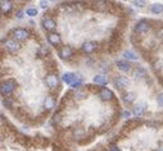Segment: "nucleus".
Returning a JSON list of instances; mask_svg holds the SVG:
<instances>
[{
    "label": "nucleus",
    "instance_id": "1",
    "mask_svg": "<svg viewBox=\"0 0 163 151\" xmlns=\"http://www.w3.org/2000/svg\"><path fill=\"white\" fill-rule=\"evenodd\" d=\"M14 89H16V81L14 80H5L0 83V93L4 96L12 93Z\"/></svg>",
    "mask_w": 163,
    "mask_h": 151
},
{
    "label": "nucleus",
    "instance_id": "2",
    "mask_svg": "<svg viewBox=\"0 0 163 151\" xmlns=\"http://www.w3.org/2000/svg\"><path fill=\"white\" fill-rule=\"evenodd\" d=\"M44 82L46 85V87L50 89V90H55V89L59 87V78H58V76L54 74V73L48 74Z\"/></svg>",
    "mask_w": 163,
    "mask_h": 151
},
{
    "label": "nucleus",
    "instance_id": "3",
    "mask_svg": "<svg viewBox=\"0 0 163 151\" xmlns=\"http://www.w3.org/2000/svg\"><path fill=\"white\" fill-rule=\"evenodd\" d=\"M58 55L60 56L62 59L69 60V59L73 58V49L71 47V46H68V45H63V46H60V49L58 50Z\"/></svg>",
    "mask_w": 163,
    "mask_h": 151
},
{
    "label": "nucleus",
    "instance_id": "4",
    "mask_svg": "<svg viewBox=\"0 0 163 151\" xmlns=\"http://www.w3.org/2000/svg\"><path fill=\"white\" fill-rule=\"evenodd\" d=\"M13 36H14V40L16 41H25L28 39V36H30V33H28V31L26 30V28H14L13 30Z\"/></svg>",
    "mask_w": 163,
    "mask_h": 151
},
{
    "label": "nucleus",
    "instance_id": "5",
    "mask_svg": "<svg viewBox=\"0 0 163 151\" xmlns=\"http://www.w3.org/2000/svg\"><path fill=\"white\" fill-rule=\"evenodd\" d=\"M146 110H148V104L144 103V101H139L135 106H134V110L132 111H134V115L140 118V117L144 115Z\"/></svg>",
    "mask_w": 163,
    "mask_h": 151
},
{
    "label": "nucleus",
    "instance_id": "6",
    "mask_svg": "<svg viewBox=\"0 0 163 151\" xmlns=\"http://www.w3.org/2000/svg\"><path fill=\"white\" fill-rule=\"evenodd\" d=\"M114 85H116L117 89L123 90V89H126V87H129V86H130V80L126 76H116Z\"/></svg>",
    "mask_w": 163,
    "mask_h": 151
},
{
    "label": "nucleus",
    "instance_id": "7",
    "mask_svg": "<svg viewBox=\"0 0 163 151\" xmlns=\"http://www.w3.org/2000/svg\"><path fill=\"white\" fill-rule=\"evenodd\" d=\"M149 30H150V26H149V22H148L146 19L139 21V22L136 23V26H135V32L136 33H140V35L146 33Z\"/></svg>",
    "mask_w": 163,
    "mask_h": 151
},
{
    "label": "nucleus",
    "instance_id": "8",
    "mask_svg": "<svg viewBox=\"0 0 163 151\" xmlns=\"http://www.w3.org/2000/svg\"><path fill=\"white\" fill-rule=\"evenodd\" d=\"M132 77L135 78V80H145V78L148 77V72L144 67H135L132 70Z\"/></svg>",
    "mask_w": 163,
    "mask_h": 151
},
{
    "label": "nucleus",
    "instance_id": "9",
    "mask_svg": "<svg viewBox=\"0 0 163 151\" xmlns=\"http://www.w3.org/2000/svg\"><path fill=\"white\" fill-rule=\"evenodd\" d=\"M4 45L10 53H17V51H19V49H21V45L14 39H6L5 42H4Z\"/></svg>",
    "mask_w": 163,
    "mask_h": 151
},
{
    "label": "nucleus",
    "instance_id": "10",
    "mask_svg": "<svg viewBox=\"0 0 163 151\" xmlns=\"http://www.w3.org/2000/svg\"><path fill=\"white\" fill-rule=\"evenodd\" d=\"M96 49H98V42L95 41H86L82 45V51L85 54H93Z\"/></svg>",
    "mask_w": 163,
    "mask_h": 151
},
{
    "label": "nucleus",
    "instance_id": "11",
    "mask_svg": "<svg viewBox=\"0 0 163 151\" xmlns=\"http://www.w3.org/2000/svg\"><path fill=\"white\" fill-rule=\"evenodd\" d=\"M56 27V22L52 18H44L42 19V28L46 31H53Z\"/></svg>",
    "mask_w": 163,
    "mask_h": 151
},
{
    "label": "nucleus",
    "instance_id": "12",
    "mask_svg": "<svg viewBox=\"0 0 163 151\" xmlns=\"http://www.w3.org/2000/svg\"><path fill=\"white\" fill-rule=\"evenodd\" d=\"M48 41H49V44H50L52 46H58L60 42H62V39H60V36L58 33H49L48 35Z\"/></svg>",
    "mask_w": 163,
    "mask_h": 151
},
{
    "label": "nucleus",
    "instance_id": "13",
    "mask_svg": "<svg viewBox=\"0 0 163 151\" xmlns=\"http://www.w3.org/2000/svg\"><path fill=\"white\" fill-rule=\"evenodd\" d=\"M13 9V3L8 2V0H4V2H0V13H4V14H8L10 13Z\"/></svg>",
    "mask_w": 163,
    "mask_h": 151
},
{
    "label": "nucleus",
    "instance_id": "14",
    "mask_svg": "<svg viewBox=\"0 0 163 151\" xmlns=\"http://www.w3.org/2000/svg\"><path fill=\"white\" fill-rule=\"evenodd\" d=\"M55 104H56V97L53 96V95H49L46 99H45V101H44V106L48 110H52L55 108Z\"/></svg>",
    "mask_w": 163,
    "mask_h": 151
},
{
    "label": "nucleus",
    "instance_id": "15",
    "mask_svg": "<svg viewBox=\"0 0 163 151\" xmlns=\"http://www.w3.org/2000/svg\"><path fill=\"white\" fill-rule=\"evenodd\" d=\"M99 96H100L102 100H104V101H109V100H112L113 97H114L113 92L109 89H102L100 92H99Z\"/></svg>",
    "mask_w": 163,
    "mask_h": 151
},
{
    "label": "nucleus",
    "instance_id": "16",
    "mask_svg": "<svg viewBox=\"0 0 163 151\" xmlns=\"http://www.w3.org/2000/svg\"><path fill=\"white\" fill-rule=\"evenodd\" d=\"M117 68L119 70L125 72V73H127V72H130L132 69V66H131L129 62H126V60H118L117 62Z\"/></svg>",
    "mask_w": 163,
    "mask_h": 151
},
{
    "label": "nucleus",
    "instance_id": "17",
    "mask_svg": "<svg viewBox=\"0 0 163 151\" xmlns=\"http://www.w3.org/2000/svg\"><path fill=\"white\" fill-rule=\"evenodd\" d=\"M62 80H63V82H64L66 85H69V86H71V85L73 83V81L76 80L75 73H71V72H67V73H64V74H63Z\"/></svg>",
    "mask_w": 163,
    "mask_h": 151
},
{
    "label": "nucleus",
    "instance_id": "18",
    "mask_svg": "<svg viewBox=\"0 0 163 151\" xmlns=\"http://www.w3.org/2000/svg\"><path fill=\"white\" fill-rule=\"evenodd\" d=\"M94 83L100 85V86H105V85L108 83V78L105 77L104 74H96L94 77Z\"/></svg>",
    "mask_w": 163,
    "mask_h": 151
},
{
    "label": "nucleus",
    "instance_id": "19",
    "mask_svg": "<svg viewBox=\"0 0 163 151\" xmlns=\"http://www.w3.org/2000/svg\"><path fill=\"white\" fill-rule=\"evenodd\" d=\"M123 58L127 62V60H138L139 56L134 53L132 50H125V51H123Z\"/></svg>",
    "mask_w": 163,
    "mask_h": 151
},
{
    "label": "nucleus",
    "instance_id": "20",
    "mask_svg": "<svg viewBox=\"0 0 163 151\" xmlns=\"http://www.w3.org/2000/svg\"><path fill=\"white\" fill-rule=\"evenodd\" d=\"M136 93L135 92H126L125 95H123V100L127 103V104H131V103H134L136 100Z\"/></svg>",
    "mask_w": 163,
    "mask_h": 151
},
{
    "label": "nucleus",
    "instance_id": "21",
    "mask_svg": "<svg viewBox=\"0 0 163 151\" xmlns=\"http://www.w3.org/2000/svg\"><path fill=\"white\" fill-rule=\"evenodd\" d=\"M85 97H86V91L82 90V89L76 90V92H75V99H77V100H82V99H85Z\"/></svg>",
    "mask_w": 163,
    "mask_h": 151
},
{
    "label": "nucleus",
    "instance_id": "22",
    "mask_svg": "<svg viewBox=\"0 0 163 151\" xmlns=\"http://www.w3.org/2000/svg\"><path fill=\"white\" fill-rule=\"evenodd\" d=\"M162 10H163V5L161 3H157V4L152 5V13H154V14H161Z\"/></svg>",
    "mask_w": 163,
    "mask_h": 151
},
{
    "label": "nucleus",
    "instance_id": "23",
    "mask_svg": "<svg viewBox=\"0 0 163 151\" xmlns=\"http://www.w3.org/2000/svg\"><path fill=\"white\" fill-rule=\"evenodd\" d=\"M26 14H27V16H30V17H35V16H37V9L28 8V9H26Z\"/></svg>",
    "mask_w": 163,
    "mask_h": 151
},
{
    "label": "nucleus",
    "instance_id": "24",
    "mask_svg": "<svg viewBox=\"0 0 163 151\" xmlns=\"http://www.w3.org/2000/svg\"><path fill=\"white\" fill-rule=\"evenodd\" d=\"M132 4L135 5V6H138V8H144V6L146 5V3L143 2V0H134Z\"/></svg>",
    "mask_w": 163,
    "mask_h": 151
},
{
    "label": "nucleus",
    "instance_id": "25",
    "mask_svg": "<svg viewBox=\"0 0 163 151\" xmlns=\"http://www.w3.org/2000/svg\"><path fill=\"white\" fill-rule=\"evenodd\" d=\"M83 133H85V131H83V129H81V128L75 129V137L76 138H81L82 136H83Z\"/></svg>",
    "mask_w": 163,
    "mask_h": 151
},
{
    "label": "nucleus",
    "instance_id": "26",
    "mask_svg": "<svg viewBox=\"0 0 163 151\" xmlns=\"http://www.w3.org/2000/svg\"><path fill=\"white\" fill-rule=\"evenodd\" d=\"M3 105H4V108H6V109H10L12 108V100L10 99H4Z\"/></svg>",
    "mask_w": 163,
    "mask_h": 151
},
{
    "label": "nucleus",
    "instance_id": "27",
    "mask_svg": "<svg viewBox=\"0 0 163 151\" xmlns=\"http://www.w3.org/2000/svg\"><path fill=\"white\" fill-rule=\"evenodd\" d=\"M100 69H102L103 72H108V70H109V66H108V63H107V64H105V63H102Z\"/></svg>",
    "mask_w": 163,
    "mask_h": 151
},
{
    "label": "nucleus",
    "instance_id": "28",
    "mask_svg": "<svg viewBox=\"0 0 163 151\" xmlns=\"http://www.w3.org/2000/svg\"><path fill=\"white\" fill-rule=\"evenodd\" d=\"M40 6H41V8H44V9H46L49 6V3L48 2H40Z\"/></svg>",
    "mask_w": 163,
    "mask_h": 151
},
{
    "label": "nucleus",
    "instance_id": "29",
    "mask_svg": "<svg viewBox=\"0 0 163 151\" xmlns=\"http://www.w3.org/2000/svg\"><path fill=\"white\" fill-rule=\"evenodd\" d=\"M130 114H131V113H130L129 110H125V111L122 113V118H126V119H127V118L130 117Z\"/></svg>",
    "mask_w": 163,
    "mask_h": 151
},
{
    "label": "nucleus",
    "instance_id": "30",
    "mask_svg": "<svg viewBox=\"0 0 163 151\" xmlns=\"http://www.w3.org/2000/svg\"><path fill=\"white\" fill-rule=\"evenodd\" d=\"M109 151H122V150L119 149L118 146H112V147L109 149Z\"/></svg>",
    "mask_w": 163,
    "mask_h": 151
},
{
    "label": "nucleus",
    "instance_id": "31",
    "mask_svg": "<svg viewBox=\"0 0 163 151\" xmlns=\"http://www.w3.org/2000/svg\"><path fill=\"white\" fill-rule=\"evenodd\" d=\"M157 101H158V104H159V106H162V93H159V95H158Z\"/></svg>",
    "mask_w": 163,
    "mask_h": 151
},
{
    "label": "nucleus",
    "instance_id": "32",
    "mask_svg": "<svg viewBox=\"0 0 163 151\" xmlns=\"http://www.w3.org/2000/svg\"><path fill=\"white\" fill-rule=\"evenodd\" d=\"M16 17H17V18H22V17H23V12H22V10H21V12H18Z\"/></svg>",
    "mask_w": 163,
    "mask_h": 151
},
{
    "label": "nucleus",
    "instance_id": "33",
    "mask_svg": "<svg viewBox=\"0 0 163 151\" xmlns=\"http://www.w3.org/2000/svg\"><path fill=\"white\" fill-rule=\"evenodd\" d=\"M3 123V117H2V114H0V124Z\"/></svg>",
    "mask_w": 163,
    "mask_h": 151
},
{
    "label": "nucleus",
    "instance_id": "34",
    "mask_svg": "<svg viewBox=\"0 0 163 151\" xmlns=\"http://www.w3.org/2000/svg\"><path fill=\"white\" fill-rule=\"evenodd\" d=\"M0 18H2V13H0Z\"/></svg>",
    "mask_w": 163,
    "mask_h": 151
}]
</instances>
